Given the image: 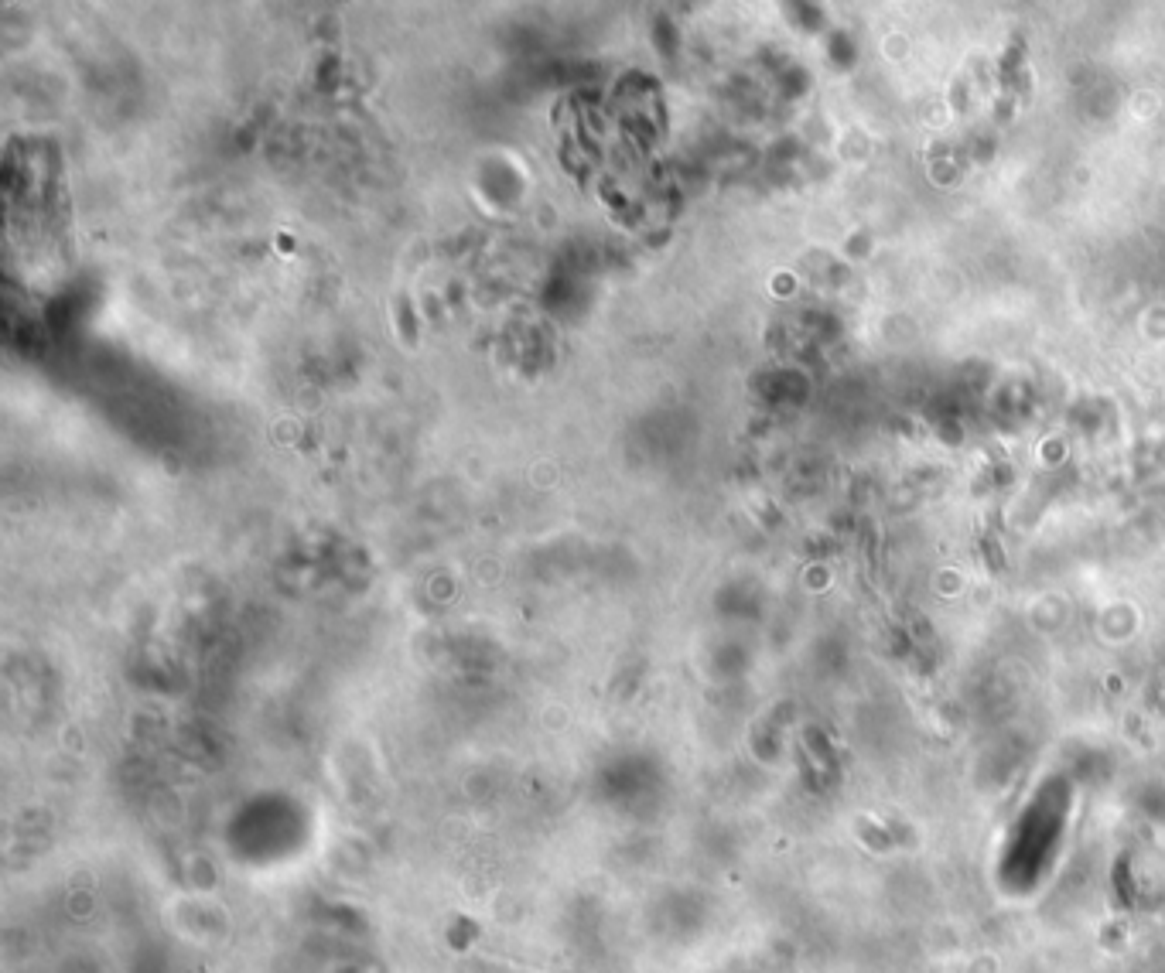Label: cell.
<instances>
[{"label":"cell","mask_w":1165,"mask_h":973,"mask_svg":"<svg viewBox=\"0 0 1165 973\" xmlns=\"http://www.w3.org/2000/svg\"><path fill=\"white\" fill-rule=\"evenodd\" d=\"M455 973H516L510 967H496V963H479V960H465L458 963Z\"/></svg>","instance_id":"1"}]
</instances>
